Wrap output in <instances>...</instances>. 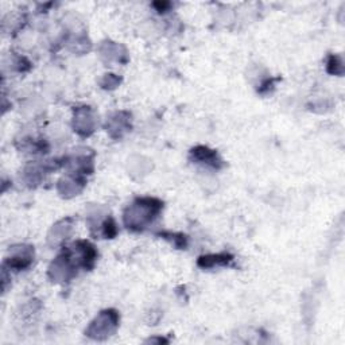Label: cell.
<instances>
[{
	"instance_id": "6da1fadb",
	"label": "cell",
	"mask_w": 345,
	"mask_h": 345,
	"mask_svg": "<svg viewBox=\"0 0 345 345\" xmlns=\"http://www.w3.org/2000/svg\"><path fill=\"white\" fill-rule=\"evenodd\" d=\"M232 260L230 255H210V256H202L200 258L198 264L204 266V267H212L214 264H228Z\"/></svg>"
}]
</instances>
